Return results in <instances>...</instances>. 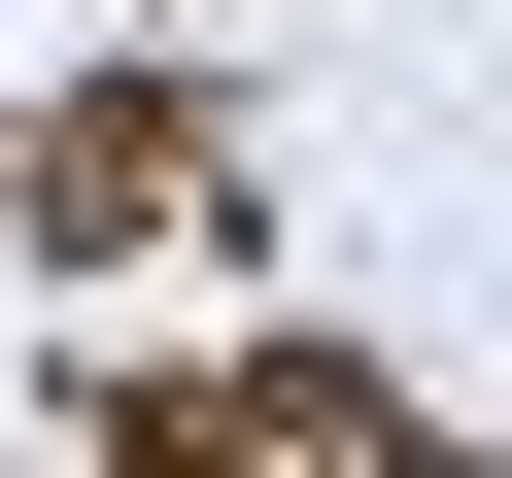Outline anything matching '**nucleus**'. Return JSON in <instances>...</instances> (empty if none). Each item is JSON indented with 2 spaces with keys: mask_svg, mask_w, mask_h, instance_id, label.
I'll list each match as a JSON object with an SVG mask.
<instances>
[{
  "mask_svg": "<svg viewBox=\"0 0 512 478\" xmlns=\"http://www.w3.org/2000/svg\"><path fill=\"white\" fill-rule=\"evenodd\" d=\"M0 205H35L69 274H137V239L239 205V103H205V69H103V103H35V171H0Z\"/></svg>",
  "mask_w": 512,
  "mask_h": 478,
  "instance_id": "2",
  "label": "nucleus"
},
{
  "mask_svg": "<svg viewBox=\"0 0 512 478\" xmlns=\"http://www.w3.org/2000/svg\"><path fill=\"white\" fill-rule=\"evenodd\" d=\"M0 171H35V137H0Z\"/></svg>",
  "mask_w": 512,
  "mask_h": 478,
  "instance_id": "3",
  "label": "nucleus"
},
{
  "mask_svg": "<svg viewBox=\"0 0 512 478\" xmlns=\"http://www.w3.org/2000/svg\"><path fill=\"white\" fill-rule=\"evenodd\" d=\"M103 444H137V478H444L376 342H205V376H103Z\"/></svg>",
  "mask_w": 512,
  "mask_h": 478,
  "instance_id": "1",
  "label": "nucleus"
}]
</instances>
